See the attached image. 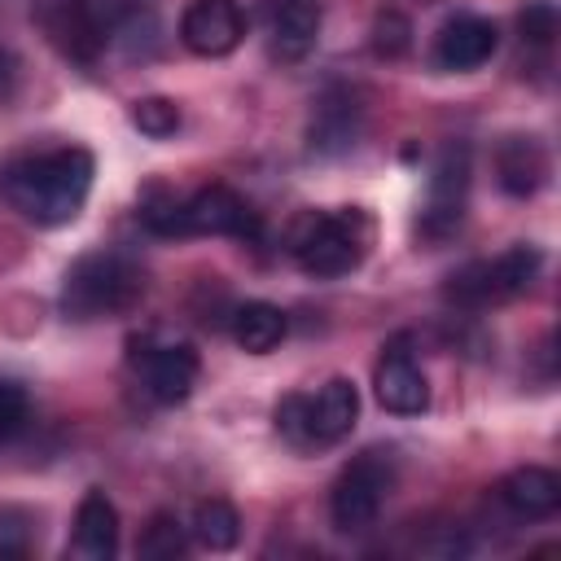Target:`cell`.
Wrapping results in <instances>:
<instances>
[{
    "label": "cell",
    "mask_w": 561,
    "mask_h": 561,
    "mask_svg": "<svg viewBox=\"0 0 561 561\" xmlns=\"http://www.w3.org/2000/svg\"><path fill=\"white\" fill-rule=\"evenodd\" d=\"M92 175H96L92 153L79 145H66V149H48V153L9 162L0 175V188H4L9 206L22 210L31 224L61 228V224L79 219V210L92 193Z\"/></svg>",
    "instance_id": "obj_1"
},
{
    "label": "cell",
    "mask_w": 561,
    "mask_h": 561,
    "mask_svg": "<svg viewBox=\"0 0 561 561\" xmlns=\"http://www.w3.org/2000/svg\"><path fill=\"white\" fill-rule=\"evenodd\" d=\"M145 294V272L127 259V254H83L61 285V307L75 320H101V316H118L131 311Z\"/></svg>",
    "instance_id": "obj_2"
},
{
    "label": "cell",
    "mask_w": 561,
    "mask_h": 561,
    "mask_svg": "<svg viewBox=\"0 0 561 561\" xmlns=\"http://www.w3.org/2000/svg\"><path fill=\"white\" fill-rule=\"evenodd\" d=\"M294 259L316 280H337L364 263L368 250V219L359 210L337 215H307L294 232Z\"/></svg>",
    "instance_id": "obj_3"
},
{
    "label": "cell",
    "mask_w": 561,
    "mask_h": 561,
    "mask_svg": "<svg viewBox=\"0 0 561 561\" xmlns=\"http://www.w3.org/2000/svg\"><path fill=\"white\" fill-rule=\"evenodd\" d=\"M390 486H394V473L381 460V451H364L359 460H351L337 473L333 491H329V517H333V526L342 535H355V530L373 526L377 513H381V504H386V495H390Z\"/></svg>",
    "instance_id": "obj_4"
},
{
    "label": "cell",
    "mask_w": 561,
    "mask_h": 561,
    "mask_svg": "<svg viewBox=\"0 0 561 561\" xmlns=\"http://www.w3.org/2000/svg\"><path fill=\"white\" fill-rule=\"evenodd\" d=\"M465 193H469V149L447 145L434 162V175H430V202L421 210V228L430 237L456 232V224L465 215Z\"/></svg>",
    "instance_id": "obj_5"
},
{
    "label": "cell",
    "mask_w": 561,
    "mask_h": 561,
    "mask_svg": "<svg viewBox=\"0 0 561 561\" xmlns=\"http://www.w3.org/2000/svg\"><path fill=\"white\" fill-rule=\"evenodd\" d=\"M180 39L197 57H228L245 39V13L237 0H193L180 18Z\"/></svg>",
    "instance_id": "obj_6"
},
{
    "label": "cell",
    "mask_w": 561,
    "mask_h": 561,
    "mask_svg": "<svg viewBox=\"0 0 561 561\" xmlns=\"http://www.w3.org/2000/svg\"><path fill=\"white\" fill-rule=\"evenodd\" d=\"M259 224H263L259 210L241 193H232L228 184H210V188H197L188 197L193 237H241V241H250V237H259Z\"/></svg>",
    "instance_id": "obj_7"
},
{
    "label": "cell",
    "mask_w": 561,
    "mask_h": 561,
    "mask_svg": "<svg viewBox=\"0 0 561 561\" xmlns=\"http://www.w3.org/2000/svg\"><path fill=\"white\" fill-rule=\"evenodd\" d=\"M39 22L48 39L83 66L96 61V53L105 48V22L88 0H39Z\"/></svg>",
    "instance_id": "obj_8"
},
{
    "label": "cell",
    "mask_w": 561,
    "mask_h": 561,
    "mask_svg": "<svg viewBox=\"0 0 561 561\" xmlns=\"http://www.w3.org/2000/svg\"><path fill=\"white\" fill-rule=\"evenodd\" d=\"M136 368H140V381L145 390L158 399V403H184L197 386V351L184 346V342H171V346H145L136 355Z\"/></svg>",
    "instance_id": "obj_9"
},
{
    "label": "cell",
    "mask_w": 561,
    "mask_h": 561,
    "mask_svg": "<svg viewBox=\"0 0 561 561\" xmlns=\"http://www.w3.org/2000/svg\"><path fill=\"white\" fill-rule=\"evenodd\" d=\"M500 48V31L491 18L478 13H460L451 22H443V31L434 35V61L443 70H478L495 57Z\"/></svg>",
    "instance_id": "obj_10"
},
{
    "label": "cell",
    "mask_w": 561,
    "mask_h": 561,
    "mask_svg": "<svg viewBox=\"0 0 561 561\" xmlns=\"http://www.w3.org/2000/svg\"><path fill=\"white\" fill-rule=\"evenodd\" d=\"M373 394H377V403H381L386 412H394V416H421V412L430 408V381H425V373L412 364V355L399 351V346H390V351L381 355V364H377V373H373Z\"/></svg>",
    "instance_id": "obj_11"
},
{
    "label": "cell",
    "mask_w": 561,
    "mask_h": 561,
    "mask_svg": "<svg viewBox=\"0 0 561 561\" xmlns=\"http://www.w3.org/2000/svg\"><path fill=\"white\" fill-rule=\"evenodd\" d=\"M364 127V105L351 88H333L316 101V114H311V127H307V140L316 153H342L355 145Z\"/></svg>",
    "instance_id": "obj_12"
},
{
    "label": "cell",
    "mask_w": 561,
    "mask_h": 561,
    "mask_svg": "<svg viewBox=\"0 0 561 561\" xmlns=\"http://www.w3.org/2000/svg\"><path fill=\"white\" fill-rule=\"evenodd\" d=\"M495 495L508 513H517L526 522H539V517H552L561 508V478L543 465H522L495 486Z\"/></svg>",
    "instance_id": "obj_13"
},
{
    "label": "cell",
    "mask_w": 561,
    "mask_h": 561,
    "mask_svg": "<svg viewBox=\"0 0 561 561\" xmlns=\"http://www.w3.org/2000/svg\"><path fill=\"white\" fill-rule=\"evenodd\" d=\"M359 421V390L351 377H329L316 394H311V438L316 447H333L342 443Z\"/></svg>",
    "instance_id": "obj_14"
},
{
    "label": "cell",
    "mask_w": 561,
    "mask_h": 561,
    "mask_svg": "<svg viewBox=\"0 0 561 561\" xmlns=\"http://www.w3.org/2000/svg\"><path fill=\"white\" fill-rule=\"evenodd\" d=\"M495 180L508 197H530L548 180V153L535 136H508L495 149Z\"/></svg>",
    "instance_id": "obj_15"
},
{
    "label": "cell",
    "mask_w": 561,
    "mask_h": 561,
    "mask_svg": "<svg viewBox=\"0 0 561 561\" xmlns=\"http://www.w3.org/2000/svg\"><path fill=\"white\" fill-rule=\"evenodd\" d=\"M320 0H280L272 13V57L302 61L320 39Z\"/></svg>",
    "instance_id": "obj_16"
},
{
    "label": "cell",
    "mask_w": 561,
    "mask_h": 561,
    "mask_svg": "<svg viewBox=\"0 0 561 561\" xmlns=\"http://www.w3.org/2000/svg\"><path fill=\"white\" fill-rule=\"evenodd\" d=\"M75 552L88 561H110L118 552V508L105 491H88L75 513Z\"/></svg>",
    "instance_id": "obj_17"
},
{
    "label": "cell",
    "mask_w": 561,
    "mask_h": 561,
    "mask_svg": "<svg viewBox=\"0 0 561 561\" xmlns=\"http://www.w3.org/2000/svg\"><path fill=\"white\" fill-rule=\"evenodd\" d=\"M543 254L535 245H508L504 254L486 259L482 263V276H486V302H508L517 294H526V285L535 280Z\"/></svg>",
    "instance_id": "obj_18"
},
{
    "label": "cell",
    "mask_w": 561,
    "mask_h": 561,
    "mask_svg": "<svg viewBox=\"0 0 561 561\" xmlns=\"http://www.w3.org/2000/svg\"><path fill=\"white\" fill-rule=\"evenodd\" d=\"M280 337H285V311L276 302L254 298V302H241L232 311V342L245 355H267L280 346Z\"/></svg>",
    "instance_id": "obj_19"
},
{
    "label": "cell",
    "mask_w": 561,
    "mask_h": 561,
    "mask_svg": "<svg viewBox=\"0 0 561 561\" xmlns=\"http://www.w3.org/2000/svg\"><path fill=\"white\" fill-rule=\"evenodd\" d=\"M188 535H193L206 552H228V548H237V539H241V517H237V508H232L228 500H202V504L193 508Z\"/></svg>",
    "instance_id": "obj_20"
},
{
    "label": "cell",
    "mask_w": 561,
    "mask_h": 561,
    "mask_svg": "<svg viewBox=\"0 0 561 561\" xmlns=\"http://www.w3.org/2000/svg\"><path fill=\"white\" fill-rule=\"evenodd\" d=\"M140 224L158 237H193L188 228V197H175L162 184H149L140 197Z\"/></svg>",
    "instance_id": "obj_21"
},
{
    "label": "cell",
    "mask_w": 561,
    "mask_h": 561,
    "mask_svg": "<svg viewBox=\"0 0 561 561\" xmlns=\"http://www.w3.org/2000/svg\"><path fill=\"white\" fill-rule=\"evenodd\" d=\"M136 548L149 561H175V557L188 552V530H184V522L175 513H153L149 526L140 530V543Z\"/></svg>",
    "instance_id": "obj_22"
},
{
    "label": "cell",
    "mask_w": 561,
    "mask_h": 561,
    "mask_svg": "<svg viewBox=\"0 0 561 561\" xmlns=\"http://www.w3.org/2000/svg\"><path fill=\"white\" fill-rule=\"evenodd\" d=\"M276 434L289 447H302V451L316 447V438H311V394H285L276 403Z\"/></svg>",
    "instance_id": "obj_23"
},
{
    "label": "cell",
    "mask_w": 561,
    "mask_h": 561,
    "mask_svg": "<svg viewBox=\"0 0 561 561\" xmlns=\"http://www.w3.org/2000/svg\"><path fill=\"white\" fill-rule=\"evenodd\" d=\"M412 48V22L399 9H381L373 18V53L386 61H399Z\"/></svg>",
    "instance_id": "obj_24"
},
{
    "label": "cell",
    "mask_w": 561,
    "mask_h": 561,
    "mask_svg": "<svg viewBox=\"0 0 561 561\" xmlns=\"http://www.w3.org/2000/svg\"><path fill=\"white\" fill-rule=\"evenodd\" d=\"M131 123H136L145 136L167 140V136L180 131V105H175L171 96H140V101L131 105Z\"/></svg>",
    "instance_id": "obj_25"
},
{
    "label": "cell",
    "mask_w": 561,
    "mask_h": 561,
    "mask_svg": "<svg viewBox=\"0 0 561 561\" xmlns=\"http://www.w3.org/2000/svg\"><path fill=\"white\" fill-rule=\"evenodd\" d=\"M35 543V513L22 504H0V557H26Z\"/></svg>",
    "instance_id": "obj_26"
},
{
    "label": "cell",
    "mask_w": 561,
    "mask_h": 561,
    "mask_svg": "<svg viewBox=\"0 0 561 561\" xmlns=\"http://www.w3.org/2000/svg\"><path fill=\"white\" fill-rule=\"evenodd\" d=\"M517 31H522L526 44L548 48V44L557 39V9H552V0H535V4H526L522 18H517Z\"/></svg>",
    "instance_id": "obj_27"
},
{
    "label": "cell",
    "mask_w": 561,
    "mask_h": 561,
    "mask_svg": "<svg viewBox=\"0 0 561 561\" xmlns=\"http://www.w3.org/2000/svg\"><path fill=\"white\" fill-rule=\"evenodd\" d=\"M26 421V390L18 381H0V443H9Z\"/></svg>",
    "instance_id": "obj_28"
},
{
    "label": "cell",
    "mask_w": 561,
    "mask_h": 561,
    "mask_svg": "<svg viewBox=\"0 0 561 561\" xmlns=\"http://www.w3.org/2000/svg\"><path fill=\"white\" fill-rule=\"evenodd\" d=\"M13 83H18V61H13V53L0 48V101L13 96Z\"/></svg>",
    "instance_id": "obj_29"
}]
</instances>
